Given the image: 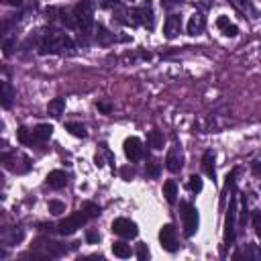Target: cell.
Returning <instances> with one entry per match:
<instances>
[{
	"label": "cell",
	"mask_w": 261,
	"mask_h": 261,
	"mask_svg": "<svg viewBox=\"0 0 261 261\" xmlns=\"http://www.w3.org/2000/svg\"><path fill=\"white\" fill-rule=\"evenodd\" d=\"M39 51L41 53H67V55H72L76 51V45L65 33L57 31V29H49V31L43 33Z\"/></svg>",
	"instance_id": "1"
},
{
	"label": "cell",
	"mask_w": 261,
	"mask_h": 261,
	"mask_svg": "<svg viewBox=\"0 0 261 261\" xmlns=\"http://www.w3.org/2000/svg\"><path fill=\"white\" fill-rule=\"evenodd\" d=\"M74 16H76V23H78V29L88 35L92 31V25H94V4L92 0H80L74 8Z\"/></svg>",
	"instance_id": "2"
},
{
	"label": "cell",
	"mask_w": 261,
	"mask_h": 261,
	"mask_svg": "<svg viewBox=\"0 0 261 261\" xmlns=\"http://www.w3.org/2000/svg\"><path fill=\"white\" fill-rule=\"evenodd\" d=\"M180 215H182V222H184V235L192 237L198 230V210L190 202H182Z\"/></svg>",
	"instance_id": "3"
},
{
	"label": "cell",
	"mask_w": 261,
	"mask_h": 261,
	"mask_svg": "<svg viewBox=\"0 0 261 261\" xmlns=\"http://www.w3.org/2000/svg\"><path fill=\"white\" fill-rule=\"evenodd\" d=\"M88 220V212L86 210H80V212H74L67 218H63L60 225H57V230H60V235H72L76 233L78 229H82V225Z\"/></svg>",
	"instance_id": "4"
},
{
	"label": "cell",
	"mask_w": 261,
	"mask_h": 261,
	"mask_svg": "<svg viewBox=\"0 0 261 261\" xmlns=\"http://www.w3.org/2000/svg\"><path fill=\"white\" fill-rule=\"evenodd\" d=\"M131 15L135 16V21L137 23H141L143 27H147V31H153V29H155V15H153L151 0H145V2L139 8H135Z\"/></svg>",
	"instance_id": "5"
},
{
	"label": "cell",
	"mask_w": 261,
	"mask_h": 261,
	"mask_svg": "<svg viewBox=\"0 0 261 261\" xmlns=\"http://www.w3.org/2000/svg\"><path fill=\"white\" fill-rule=\"evenodd\" d=\"M112 233L119 235V237H124V239H133V237H137L139 229L129 218H117L112 222Z\"/></svg>",
	"instance_id": "6"
},
{
	"label": "cell",
	"mask_w": 261,
	"mask_h": 261,
	"mask_svg": "<svg viewBox=\"0 0 261 261\" xmlns=\"http://www.w3.org/2000/svg\"><path fill=\"white\" fill-rule=\"evenodd\" d=\"M159 241H161V247L173 253L178 249V233H176V227L173 225H163L159 230Z\"/></svg>",
	"instance_id": "7"
},
{
	"label": "cell",
	"mask_w": 261,
	"mask_h": 261,
	"mask_svg": "<svg viewBox=\"0 0 261 261\" xmlns=\"http://www.w3.org/2000/svg\"><path fill=\"white\" fill-rule=\"evenodd\" d=\"M124 155H127L129 161H141L145 157V149H143V143L141 139L137 137H129V139H124Z\"/></svg>",
	"instance_id": "8"
},
{
	"label": "cell",
	"mask_w": 261,
	"mask_h": 261,
	"mask_svg": "<svg viewBox=\"0 0 261 261\" xmlns=\"http://www.w3.org/2000/svg\"><path fill=\"white\" fill-rule=\"evenodd\" d=\"M235 222H237V198L230 200V206L227 212V222H225V241L230 245L235 241Z\"/></svg>",
	"instance_id": "9"
},
{
	"label": "cell",
	"mask_w": 261,
	"mask_h": 261,
	"mask_svg": "<svg viewBox=\"0 0 261 261\" xmlns=\"http://www.w3.org/2000/svg\"><path fill=\"white\" fill-rule=\"evenodd\" d=\"M182 31V16L171 13L168 18H166V25H163V33H166L168 39H173L176 35H180Z\"/></svg>",
	"instance_id": "10"
},
{
	"label": "cell",
	"mask_w": 261,
	"mask_h": 261,
	"mask_svg": "<svg viewBox=\"0 0 261 261\" xmlns=\"http://www.w3.org/2000/svg\"><path fill=\"white\" fill-rule=\"evenodd\" d=\"M67 184V173L61 171V169H53L49 171V176H47V186L49 188H55V190H60L63 188Z\"/></svg>",
	"instance_id": "11"
},
{
	"label": "cell",
	"mask_w": 261,
	"mask_h": 261,
	"mask_svg": "<svg viewBox=\"0 0 261 261\" xmlns=\"http://www.w3.org/2000/svg\"><path fill=\"white\" fill-rule=\"evenodd\" d=\"M204 27H206V18L200 13H194L190 16V21H188V33L190 35H200L202 31H204Z\"/></svg>",
	"instance_id": "12"
},
{
	"label": "cell",
	"mask_w": 261,
	"mask_h": 261,
	"mask_svg": "<svg viewBox=\"0 0 261 261\" xmlns=\"http://www.w3.org/2000/svg\"><path fill=\"white\" fill-rule=\"evenodd\" d=\"M182 153L178 151V149H171L169 153H168V157H166V168L171 171V173H178L180 169H182Z\"/></svg>",
	"instance_id": "13"
},
{
	"label": "cell",
	"mask_w": 261,
	"mask_h": 261,
	"mask_svg": "<svg viewBox=\"0 0 261 261\" xmlns=\"http://www.w3.org/2000/svg\"><path fill=\"white\" fill-rule=\"evenodd\" d=\"M53 135V127L51 124H37V127L33 129V139H35V143H45L47 139H49Z\"/></svg>",
	"instance_id": "14"
},
{
	"label": "cell",
	"mask_w": 261,
	"mask_h": 261,
	"mask_svg": "<svg viewBox=\"0 0 261 261\" xmlns=\"http://www.w3.org/2000/svg\"><path fill=\"white\" fill-rule=\"evenodd\" d=\"M216 27L222 31V35H227V37H235L237 33H239V29H237V25H233L229 21L227 16H218V21H216Z\"/></svg>",
	"instance_id": "15"
},
{
	"label": "cell",
	"mask_w": 261,
	"mask_h": 261,
	"mask_svg": "<svg viewBox=\"0 0 261 261\" xmlns=\"http://www.w3.org/2000/svg\"><path fill=\"white\" fill-rule=\"evenodd\" d=\"M65 110V100L63 98H53L49 104H47V112H49V117L53 119H60Z\"/></svg>",
	"instance_id": "16"
},
{
	"label": "cell",
	"mask_w": 261,
	"mask_h": 261,
	"mask_svg": "<svg viewBox=\"0 0 261 261\" xmlns=\"http://www.w3.org/2000/svg\"><path fill=\"white\" fill-rule=\"evenodd\" d=\"M163 196H166V200L169 202V204H173L178 198V184L173 180H168L166 184H163Z\"/></svg>",
	"instance_id": "17"
},
{
	"label": "cell",
	"mask_w": 261,
	"mask_h": 261,
	"mask_svg": "<svg viewBox=\"0 0 261 261\" xmlns=\"http://www.w3.org/2000/svg\"><path fill=\"white\" fill-rule=\"evenodd\" d=\"M202 168H204V171H206L208 178L215 180V176H216V171H215V157H212L210 151H206L204 155H202Z\"/></svg>",
	"instance_id": "18"
},
{
	"label": "cell",
	"mask_w": 261,
	"mask_h": 261,
	"mask_svg": "<svg viewBox=\"0 0 261 261\" xmlns=\"http://www.w3.org/2000/svg\"><path fill=\"white\" fill-rule=\"evenodd\" d=\"M147 143H149V147L155 149V151L163 149V133H161V131H149Z\"/></svg>",
	"instance_id": "19"
},
{
	"label": "cell",
	"mask_w": 261,
	"mask_h": 261,
	"mask_svg": "<svg viewBox=\"0 0 261 261\" xmlns=\"http://www.w3.org/2000/svg\"><path fill=\"white\" fill-rule=\"evenodd\" d=\"M0 90H2V94H0V98H2V106H4V108H8V106L13 104V88H11V84L4 80L2 84H0Z\"/></svg>",
	"instance_id": "20"
},
{
	"label": "cell",
	"mask_w": 261,
	"mask_h": 261,
	"mask_svg": "<svg viewBox=\"0 0 261 261\" xmlns=\"http://www.w3.org/2000/svg\"><path fill=\"white\" fill-rule=\"evenodd\" d=\"M96 41H98L100 45H108L114 41V35L110 31H106L104 27H98V31H96Z\"/></svg>",
	"instance_id": "21"
},
{
	"label": "cell",
	"mask_w": 261,
	"mask_h": 261,
	"mask_svg": "<svg viewBox=\"0 0 261 261\" xmlns=\"http://www.w3.org/2000/svg\"><path fill=\"white\" fill-rule=\"evenodd\" d=\"M112 253H114V257L127 259V257H131V247L127 243H114L112 245Z\"/></svg>",
	"instance_id": "22"
},
{
	"label": "cell",
	"mask_w": 261,
	"mask_h": 261,
	"mask_svg": "<svg viewBox=\"0 0 261 261\" xmlns=\"http://www.w3.org/2000/svg\"><path fill=\"white\" fill-rule=\"evenodd\" d=\"M16 137H18V141H21L23 145H33V143H35L33 131H29V129H25V127H21V129L16 131Z\"/></svg>",
	"instance_id": "23"
},
{
	"label": "cell",
	"mask_w": 261,
	"mask_h": 261,
	"mask_svg": "<svg viewBox=\"0 0 261 261\" xmlns=\"http://www.w3.org/2000/svg\"><path fill=\"white\" fill-rule=\"evenodd\" d=\"M65 129L70 131L74 137H86V129H84V124H80V123H67Z\"/></svg>",
	"instance_id": "24"
},
{
	"label": "cell",
	"mask_w": 261,
	"mask_h": 261,
	"mask_svg": "<svg viewBox=\"0 0 261 261\" xmlns=\"http://www.w3.org/2000/svg\"><path fill=\"white\" fill-rule=\"evenodd\" d=\"M47 208H49L51 215H63V212H65V204H63L61 200H49Z\"/></svg>",
	"instance_id": "25"
},
{
	"label": "cell",
	"mask_w": 261,
	"mask_h": 261,
	"mask_svg": "<svg viewBox=\"0 0 261 261\" xmlns=\"http://www.w3.org/2000/svg\"><path fill=\"white\" fill-rule=\"evenodd\" d=\"M188 188H190V192L198 194V192L202 190V180H200V176H190V180H188Z\"/></svg>",
	"instance_id": "26"
},
{
	"label": "cell",
	"mask_w": 261,
	"mask_h": 261,
	"mask_svg": "<svg viewBox=\"0 0 261 261\" xmlns=\"http://www.w3.org/2000/svg\"><path fill=\"white\" fill-rule=\"evenodd\" d=\"M21 239H23V230L18 229V230H11V235H8L4 241H6V245H16Z\"/></svg>",
	"instance_id": "27"
},
{
	"label": "cell",
	"mask_w": 261,
	"mask_h": 261,
	"mask_svg": "<svg viewBox=\"0 0 261 261\" xmlns=\"http://www.w3.org/2000/svg\"><path fill=\"white\" fill-rule=\"evenodd\" d=\"M147 176H151V178H157L159 176V163H155V161H149L147 163Z\"/></svg>",
	"instance_id": "28"
},
{
	"label": "cell",
	"mask_w": 261,
	"mask_h": 261,
	"mask_svg": "<svg viewBox=\"0 0 261 261\" xmlns=\"http://www.w3.org/2000/svg\"><path fill=\"white\" fill-rule=\"evenodd\" d=\"M253 227H255V235L261 239V212H253Z\"/></svg>",
	"instance_id": "29"
},
{
	"label": "cell",
	"mask_w": 261,
	"mask_h": 261,
	"mask_svg": "<svg viewBox=\"0 0 261 261\" xmlns=\"http://www.w3.org/2000/svg\"><path fill=\"white\" fill-rule=\"evenodd\" d=\"M86 212H88V216H98L100 215V208L96 206V204H92V202H88V204H86V208H84Z\"/></svg>",
	"instance_id": "30"
},
{
	"label": "cell",
	"mask_w": 261,
	"mask_h": 261,
	"mask_svg": "<svg viewBox=\"0 0 261 261\" xmlns=\"http://www.w3.org/2000/svg\"><path fill=\"white\" fill-rule=\"evenodd\" d=\"M137 257H139V259H147V257H149V249H147V245H143V243H141V245L137 247Z\"/></svg>",
	"instance_id": "31"
},
{
	"label": "cell",
	"mask_w": 261,
	"mask_h": 261,
	"mask_svg": "<svg viewBox=\"0 0 261 261\" xmlns=\"http://www.w3.org/2000/svg\"><path fill=\"white\" fill-rule=\"evenodd\" d=\"M96 108H98L100 112H104V114H110L112 106H110V104H106V102H98V104H96Z\"/></svg>",
	"instance_id": "32"
},
{
	"label": "cell",
	"mask_w": 261,
	"mask_h": 261,
	"mask_svg": "<svg viewBox=\"0 0 261 261\" xmlns=\"http://www.w3.org/2000/svg\"><path fill=\"white\" fill-rule=\"evenodd\" d=\"M161 4H163V8H173L180 4V0H161Z\"/></svg>",
	"instance_id": "33"
},
{
	"label": "cell",
	"mask_w": 261,
	"mask_h": 261,
	"mask_svg": "<svg viewBox=\"0 0 261 261\" xmlns=\"http://www.w3.org/2000/svg\"><path fill=\"white\" fill-rule=\"evenodd\" d=\"M86 239H88V243H98V233H94V230H90L88 235H86Z\"/></svg>",
	"instance_id": "34"
},
{
	"label": "cell",
	"mask_w": 261,
	"mask_h": 261,
	"mask_svg": "<svg viewBox=\"0 0 261 261\" xmlns=\"http://www.w3.org/2000/svg\"><path fill=\"white\" fill-rule=\"evenodd\" d=\"M23 0H6V4H11V6H21Z\"/></svg>",
	"instance_id": "35"
},
{
	"label": "cell",
	"mask_w": 261,
	"mask_h": 261,
	"mask_svg": "<svg viewBox=\"0 0 261 261\" xmlns=\"http://www.w3.org/2000/svg\"><path fill=\"white\" fill-rule=\"evenodd\" d=\"M253 169H255V173H261V168H259V166H257V161H255V163H253Z\"/></svg>",
	"instance_id": "36"
}]
</instances>
